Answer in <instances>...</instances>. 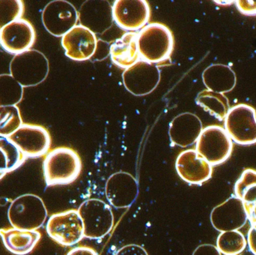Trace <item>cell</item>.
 I'll return each instance as SVG.
<instances>
[{"label":"cell","instance_id":"obj_1","mask_svg":"<svg viewBox=\"0 0 256 255\" xmlns=\"http://www.w3.org/2000/svg\"><path fill=\"white\" fill-rule=\"evenodd\" d=\"M137 46L140 59L154 64H162L171 58L174 35L165 24L152 22L138 32Z\"/></svg>","mask_w":256,"mask_h":255},{"label":"cell","instance_id":"obj_2","mask_svg":"<svg viewBox=\"0 0 256 255\" xmlns=\"http://www.w3.org/2000/svg\"><path fill=\"white\" fill-rule=\"evenodd\" d=\"M81 171L80 157L75 150L68 147L51 150L44 160V177L48 187L72 184L79 178Z\"/></svg>","mask_w":256,"mask_h":255},{"label":"cell","instance_id":"obj_3","mask_svg":"<svg viewBox=\"0 0 256 255\" xmlns=\"http://www.w3.org/2000/svg\"><path fill=\"white\" fill-rule=\"evenodd\" d=\"M48 210L39 196L25 194L10 203L8 210V219L12 228L20 230L37 231L48 218Z\"/></svg>","mask_w":256,"mask_h":255},{"label":"cell","instance_id":"obj_4","mask_svg":"<svg viewBox=\"0 0 256 255\" xmlns=\"http://www.w3.org/2000/svg\"><path fill=\"white\" fill-rule=\"evenodd\" d=\"M9 70L22 88L36 86L48 77L49 61L40 51L30 49L14 56Z\"/></svg>","mask_w":256,"mask_h":255},{"label":"cell","instance_id":"obj_5","mask_svg":"<svg viewBox=\"0 0 256 255\" xmlns=\"http://www.w3.org/2000/svg\"><path fill=\"white\" fill-rule=\"evenodd\" d=\"M78 211L84 223L85 238L102 239L114 229V214L106 202L100 199H88L81 204Z\"/></svg>","mask_w":256,"mask_h":255},{"label":"cell","instance_id":"obj_6","mask_svg":"<svg viewBox=\"0 0 256 255\" xmlns=\"http://www.w3.org/2000/svg\"><path fill=\"white\" fill-rule=\"evenodd\" d=\"M196 143V152L212 166L226 161L232 152V141L225 129L219 125L203 128Z\"/></svg>","mask_w":256,"mask_h":255},{"label":"cell","instance_id":"obj_7","mask_svg":"<svg viewBox=\"0 0 256 255\" xmlns=\"http://www.w3.org/2000/svg\"><path fill=\"white\" fill-rule=\"evenodd\" d=\"M48 236L62 247H73L82 241L84 226L78 210L52 214L46 226Z\"/></svg>","mask_w":256,"mask_h":255},{"label":"cell","instance_id":"obj_8","mask_svg":"<svg viewBox=\"0 0 256 255\" xmlns=\"http://www.w3.org/2000/svg\"><path fill=\"white\" fill-rule=\"evenodd\" d=\"M224 124L230 139L236 143H256V110L252 106L240 103L230 108Z\"/></svg>","mask_w":256,"mask_h":255},{"label":"cell","instance_id":"obj_9","mask_svg":"<svg viewBox=\"0 0 256 255\" xmlns=\"http://www.w3.org/2000/svg\"><path fill=\"white\" fill-rule=\"evenodd\" d=\"M8 139L20 150L26 158L46 155L51 146L50 134L43 126L22 124Z\"/></svg>","mask_w":256,"mask_h":255},{"label":"cell","instance_id":"obj_10","mask_svg":"<svg viewBox=\"0 0 256 255\" xmlns=\"http://www.w3.org/2000/svg\"><path fill=\"white\" fill-rule=\"evenodd\" d=\"M42 20L50 34L55 37H63L78 25L79 12L69 1L55 0L45 6L42 13Z\"/></svg>","mask_w":256,"mask_h":255},{"label":"cell","instance_id":"obj_11","mask_svg":"<svg viewBox=\"0 0 256 255\" xmlns=\"http://www.w3.org/2000/svg\"><path fill=\"white\" fill-rule=\"evenodd\" d=\"M126 89L137 97H142L154 91L160 81V71L156 64L140 59L126 69L122 74Z\"/></svg>","mask_w":256,"mask_h":255},{"label":"cell","instance_id":"obj_12","mask_svg":"<svg viewBox=\"0 0 256 255\" xmlns=\"http://www.w3.org/2000/svg\"><path fill=\"white\" fill-rule=\"evenodd\" d=\"M249 217L245 204L236 196H232L212 210L210 219L212 226L221 233L240 230Z\"/></svg>","mask_w":256,"mask_h":255},{"label":"cell","instance_id":"obj_13","mask_svg":"<svg viewBox=\"0 0 256 255\" xmlns=\"http://www.w3.org/2000/svg\"><path fill=\"white\" fill-rule=\"evenodd\" d=\"M112 13L118 26L136 32L148 24L152 9L146 0H116L112 5Z\"/></svg>","mask_w":256,"mask_h":255},{"label":"cell","instance_id":"obj_14","mask_svg":"<svg viewBox=\"0 0 256 255\" xmlns=\"http://www.w3.org/2000/svg\"><path fill=\"white\" fill-rule=\"evenodd\" d=\"M62 46L66 56L74 61L90 59L96 53L98 46L96 34L82 25H78L62 37Z\"/></svg>","mask_w":256,"mask_h":255},{"label":"cell","instance_id":"obj_15","mask_svg":"<svg viewBox=\"0 0 256 255\" xmlns=\"http://www.w3.org/2000/svg\"><path fill=\"white\" fill-rule=\"evenodd\" d=\"M105 194L110 204L116 209L129 208L138 196V181L128 172H116L108 178Z\"/></svg>","mask_w":256,"mask_h":255},{"label":"cell","instance_id":"obj_16","mask_svg":"<svg viewBox=\"0 0 256 255\" xmlns=\"http://www.w3.org/2000/svg\"><path fill=\"white\" fill-rule=\"evenodd\" d=\"M36 38V30L32 24L21 18L1 30L0 46L8 53L18 55L31 49Z\"/></svg>","mask_w":256,"mask_h":255},{"label":"cell","instance_id":"obj_17","mask_svg":"<svg viewBox=\"0 0 256 255\" xmlns=\"http://www.w3.org/2000/svg\"><path fill=\"white\" fill-rule=\"evenodd\" d=\"M176 169L178 176L184 182L200 185L210 179L213 169L194 149L185 150L178 156Z\"/></svg>","mask_w":256,"mask_h":255},{"label":"cell","instance_id":"obj_18","mask_svg":"<svg viewBox=\"0 0 256 255\" xmlns=\"http://www.w3.org/2000/svg\"><path fill=\"white\" fill-rule=\"evenodd\" d=\"M203 130L202 123L190 112L179 114L170 124L168 136L173 145L186 148L196 142Z\"/></svg>","mask_w":256,"mask_h":255},{"label":"cell","instance_id":"obj_19","mask_svg":"<svg viewBox=\"0 0 256 255\" xmlns=\"http://www.w3.org/2000/svg\"><path fill=\"white\" fill-rule=\"evenodd\" d=\"M0 237L8 251L16 255L30 254L42 238L38 231L20 230L14 228L0 229Z\"/></svg>","mask_w":256,"mask_h":255},{"label":"cell","instance_id":"obj_20","mask_svg":"<svg viewBox=\"0 0 256 255\" xmlns=\"http://www.w3.org/2000/svg\"><path fill=\"white\" fill-rule=\"evenodd\" d=\"M137 34L128 31L112 43L110 49L112 62L123 69H127L140 59L137 46Z\"/></svg>","mask_w":256,"mask_h":255},{"label":"cell","instance_id":"obj_21","mask_svg":"<svg viewBox=\"0 0 256 255\" xmlns=\"http://www.w3.org/2000/svg\"><path fill=\"white\" fill-rule=\"evenodd\" d=\"M86 1L79 12V20L81 25L87 27L96 34L106 31L112 24V8L109 4L97 5L96 1Z\"/></svg>","mask_w":256,"mask_h":255},{"label":"cell","instance_id":"obj_22","mask_svg":"<svg viewBox=\"0 0 256 255\" xmlns=\"http://www.w3.org/2000/svg\"><path fill=\"white\" fill-rule=\"evenodd\" d=\"M202 81L208 90L224 94L234 89L237 77L230 66L214 64L203 71Z\"/></svg>","mask_w":256,"mask_h":255},{"label":"cell","instance_id":"obj_23","mask_svg":"<svg viewBox=\"0 0 256 255\" xmlns=\"http://www.w3.org/2000/svg\"><path fill=\"white\" fill-rule=\"evenodd\" d=\"M196 102L206 112H208L210 115L220 121L225 120L231 108L228 99L224 94L208 89L203 90L198 93Z\"/></svg>","mask_w":256,"mask_h":255},{"label":"cell","instance_id":"obj_24","mask_svg":"<svg viewBox=\"0 0 256 255\" xmlns=\"http://www.w3.org/2000/svg\"><path fill=\"white\" fill-rule=\"evenodd\" d=\"M26 159L8 138L0 136V181L7 174L20 167Z\"/></svg>","mask_w":256,"mask_h":255},{"label":"cell","instance_id":"obj_25","mask_svg":"<svg viewBox=\"0 0 256 255\" xmlns=\"http://www.w3.org/2000/svg\"><path fill=\"white\" fill-rule=\"evenodd\" d=\"M234 193L250 211L256 203V170L248 169L244 171L234 185Z\"/></svg>","mask_w":256,"mask_h":255},{"label":"cell","instance_id":"obj_26","mask_svg":"<svg viewBox=\"0 0 256 255\" xmlns=\"http://www.w3.org/2000/svg\"><path fill=\"white\" fill-rule=\"evenodd\" d=\"M24 97V88L10 74H0V106H16Z\"/></svg>","mask_w":256,"mask_h":255},{"label":"cell","instance_id":"obj_27","mask_svg":"<svg viewBox=\"0 0 256 255\" xmlns=\"http://www.w3.org/2000/svg\"><path fill=\"white\" fill-rule=\"evenodd\" d=\"M246 240L239 231L221 232L216 240V247L221 254L238 255L246 248Z\"/></svg>","mask_w":256,"mask_h":255},{"label":"cell","instance_id":"obj_28","mask_svg":"<svg viewBox=\"0 0 256 255\" xmlns=\"http://www.w3.org/2000/svg\"><path fill=\"white\" fill-rule=\"evenodd\" d=\"M22 124V117L18 106H0V136L9 137Z\"/></svg>","mask_w":256,"mask_h":255},{"label":"cell","instance_id":"obj_29","mask_svg":"<svg viewBox=\"0 0 256 255\" xmlns=\"http://www.w3.org/2000/svg\"><path fill=\"white\" fill-rule=\"evenodd\" d=\"M24 3L21 0H0V31L14 21L21 19Z\"/></svg>","mask_w":256,"mask_h":255},{"label":"cell","instance_id":"obj_30","mask_svg":"<svg viewBox=\"0 0 256 255\" xmlns=\"http://www.w3.org/2000/svg\"><path fill=\"white\" fill-rule=\"evenodd\" d=\"M238 9L244 14H256V1L254 0H238L234 1Z\"/></svg>","mask_w":256,"mask_h":255},{"label":"cell","instance_id":"obj_31","mask_svg":"<svg viewBox=\"0 0 256 255\" xmlns=\"http://www.w3.org/2000/svg\"><path fill=\"white\" fill-rule=\"evenodd\" d=\"M115 255H148L143 247L136 244H129L120 249Z\"/></svg>","mask_w":256,"mask_h":255},{"label":"cell","instance_id":"obj_32","mask_svg":"<svg viewBox=\"0 0 256 255\" xmlns=\"http://www.w3.org/2000/svg\"><path fill=\"white\" fill-rule=\"evenodd\" d=\"M192 255H222L218 247L212 244H202L198 246Z\"/></svg>","mask_w":256,"mask_h":255},{"label":"cell","instance_id":"obj_33","mask_svg":"<svg viewBox=\"0 0 256 255\" xmlns=\"http://www.w3.org/2000/svg\"><path fill=\"white\" fill-rule=\"evenodd\" d=\"M248 242L250 250L252 254L256 255V223H254L248 235Z\"/></svg>","mask_w":256,"mask_h":255},{"label":"cell","instance_id":"obj_34","mask_svg":"<svg viewBox=\"0 0 256 255\" xmlns=\"http://www.w3.org/2000/svg\"><path fill=\"white\" fill-rule=\"evenodd\" d=\"M66 255H98L94 249L88 247H78L72 249Z\"/></svg>","mask_w":256,"mask_h":255},{"label":"cell","instance_id":"obj_35","mask_svg":"<svg viewBox=\"0 0 256 255\" xmlns=\"http://www.w3.org/2000/svg\"><path fill=\"white\" fill-rule=\"evenodd\" d=\"M249 214H251L254 223H256V203L250 210Z\"/></svg>","mask_w":256,"mask_h":255},{"label":"cell","instance_id":"obj_36","mask_svg":"<svg viewBox=\"0 0 256 255\" xmlns=\"http://www.w3.org/2000/svg\"><path fill=\"white\" fill-rule=\"evenodd\" d=\"M216 4H221V5H228V4H232V3H234V1H214Z\"/></svg>","mask_w":256,"mask_h":255}]
</instances>
